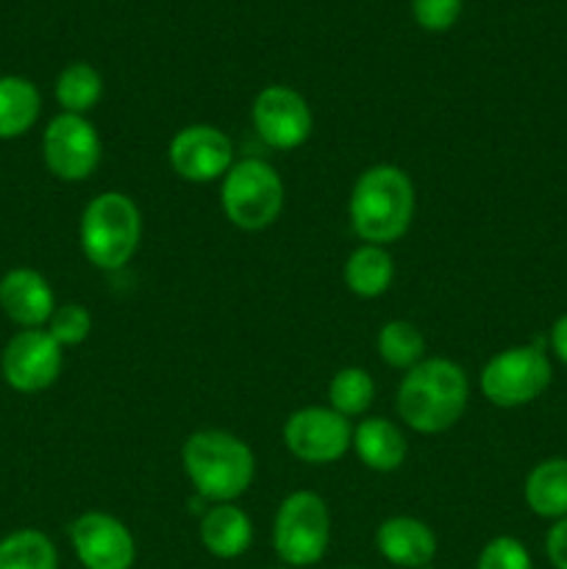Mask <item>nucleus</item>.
Here are the masks:
<instances>
[{"label":"nucleus","mask_w":567,"mask_h":569,"mask_svg":"<svg viewBox=\"0 0 567 569\" xmlns=\"http://www.w3.org/2000/svg\"><path fill=\"white\" fill-rule=\"evenodd\" d=\"M172 172L187 183H215L233 167V142L226 131L206 122L181 128L167 148Z\"/></svg>","instance_id":"obj_12"},{"label":"nucleus","mask_w":567,"mask_h":569,"mask_svg":"<svg viewBox=\"0 0 567 569\" xmlns=\"http://www.w3.org/2000/svg\"><path fill=\"white\" fill-rule=\"evenodd\" d=\"M61 345L48 333V328H28L17 331L9 339L0 356V372L3 381L14 392L37 395L53 387L64 367V353Z\"/></svg>","instance_id":"obj_10"},{"label":"nucleus","mask_w":567,"mask_h":569,"mask_svg":"<svg viewBox=\"0 0 567 569\" xmlns=\"http://www.w3.org/2000/svg\"><path fill=\"white\" fill-rule=\"evenodd\" d=\"M56 103L67 114H83L92 111L103 98V76L87 61H72L56 78Z\"/></svg>","instance_id":"obj_21"},{"label":"nucleus","mask_w":567,"mask_h":569,"mask_svg":"<svg viewBox=\"0 0 567 569\" xmlns=\"http://www.w3.org/2000/svg\"><path fill=\"white\" fill-rule=\"evenodd\" d=\"M342 569H356V567H342Z\"/></svg>","instance_id":"obj_31"},{"label":"nucleus","mask_w":567,"mask_h":569,"mask_svg":"<svg viewBox=\"0 0 567 569\" xmlns=\"http://www.w3.org/2000/svg\"><path fill=\"white\" fill-rule=\"evenodd\" d=\"M200 542L215 559H239L253 545V522L239 506L211 503L200 517Z\"/></svg>","instance_id":"obj_16"},{"label":"nucleus","mask_w":567,"mask_h":569,"mask_svg":"<svg viewBox=\"0 0 567 569\" xmlns=\"http://www.w3.org/2000/svg\"><path fill=\"white\" fill-rule=\"evenodd\" d=\"M189 483L206 503H233L256 478V456L248 442L228 431L203 428L189 433L181 448Z\"/></svg>","instance_id":"obj_3"},{"label":"nucleus","mask_w":567,"mask_h":569,"mask_svg":"<svg viewBox=\"0 0 567 569\" xmlns=\"http://www.w3.org/2000/svg\"><path fill=\"white\" fill-rule=\"evenodd\" d=\"M0 569H59V550L48 533L20 528L0 539Z\"/></svg>","instance_id":"obj_22"},{"label":"nucleus","mask_w":567,"mask_h":569,"mask_svg":"<svg viewBox=\"0 0 567 569\" xmlns=\"http://www.w3.org/2000/svg\"><path fill=\"white\" fill-rule=\"evenodd\" d=\"M272 569H292V567H272Z\"/></svg>","instance_id":"obj_30"},{"label":"nucleus","mask_w":567,"mask_h":569,"mask_svg":"<svg viewBox=\"0 0 567 569\" xmlns=\"http://www.w3.org/2000/svg\"><path fill=\"white\" fill-rule=\"evenodd\" d=\"M354 450L372 472H395L406 461V437L395 422L367 417L354 428Z\"/></svg>","instance_id":"obj_17"},{"label":"nucleus","mask_w":567,"mask_h":569,"mask_svg":"<svg viewBox=\"0 0 567 569\" xmlns=\"http://www.w3.org/2000/svg\"><path fill=\"white\" fill-rule=\"evenodd\" d=\"M526 506L543 520H561L567 517V459L554 456L539 465L526 476L523 487Z\"/></svg>","instance_id":"obj_19"},{"label":"nucleus","mask_w":567,"mask_h":569,"mask_svg":"<svg viewBox=\"0 0 567 569\" xmlns=\"http://www.w3.org/2000/svg\"><path fill=\"white\" fill-rule=\"evenodd\" d=\"M44 167L59 181H87L103 159V139L83 114H56L42 133Z\"/></svg>","instance_id":"obj_8"},{"label":"nucleus","mask_w":567,"mask_h":569,"mask_svg":"<svg viewBox=\"0 0 567 569\" xmlns=\"http://www.w3.org/2000/svg\"><path fill=\"white\" fill-rule=\"evenodd\" d=\"M331 542V511L317 492L287 495L272 520V548L287 567H311Z\"/></svg>","instance_id":"obj_6"},{"label":"nucleus","mask_w":567,"mask_h":569,"mask_svg":"<svg viewBox=\"0 0 567 569\" xmlns=\"http://www.w3.org/2000/svg\"><path fill=\"white\" fill-rule=\"evenodd\" d=\"M342 281L356 298H381L389 292L395 281V261L387 248L381 244H359L354 253L345 259Z\"/></svg>","instance_id":"obj_18"},{"label":"nucleus","mask_w":567,"mask_h":569,"mask_svg":"<svg viewBox=\"0 0 567 569\" xmlns=\"http://www.w3.org/2000/svg\"><path fill=\"white\" fill-rule=\"evenodd\" d=\"M415 209V183L395 164L367 167L350 189V228L365 244L387 248L398 242L411 228Z\"/></svg>","instance_id":"obj_1"},{"label":"nucleus","mask_w":567,"mask_h":569,"mask_svg":"<svg viewBox=\"0 0 567 569\" xmlns=\"http://www.w3.org/2000/svg\"><path fill=\"white\" fill-rule=\"evenodd\" d=\"M378 356L392 370H411L426 359V337L409 320H389L378 331Z\"/></svg>","instance_id":"obj_23"},{"label":"nucleus","mask_w":567,"mask_h":569,"mask_svg":"<svg viewBox=\"0 0 567 569\" xmlns=\"http://www.w3.org/2000/svg\"><path fill=\"white\" fill-rule=\"evenodd\" d=\"M48 333L61 348H76L92 333V315L81 303H61L48 320Z\"/></svg>","instance_id":"obj_25"},{"label":"nucleus","mask_w":567,"mask_h":569,"mask_svg":"<svg viewBox=\"0 0 567 569\" xmlns=\"http://www.w3.org/2000/svg\"><path fill=\"white\" fill-rule=\"evenodd\" d=\"M548 342H550V350H554L556 359L567 367V315H561L559 320L554 322V328H550V333H548Z\"/></svg>","instance_id":"obj_29"},{"label":"nucleus","mask_w":567,"mask_h":569,"mask_svg":"<svg viewBox=\"0 0 567 569\" xmlns=\"http://www.w3.org/2000/svg\"><path fill=\"white\" fill-rule=\"evenodd\" d=\"M465 0H411V17L428 33H445L459 22Z\"/></svg>","instance_id":"obj_27"},{"label":"nucleus","mask_w":567,"mask_h":569,"mask_svg":"<svg viewBox=\"0 0 567 569\" xmlns=\"http://www.w3.org/2000/svg\"><path fill=\"white\" fill-rule=\"evenodd\" d=\"M42 111L37 83L22 76H0V139H17L31 131Z\"/></svg>","instance_id":"obj_20"},{"label":"nucleus","mask_w":567,"mask_h":569,"mask_svg":"<svg viewBox=\"0 0 567 569\" xmlns=\"http://www.w3.org/2000/svg\"><path fill=\"white\" fill-rule=\"evenodd\" d=\"M220 203L239 231H265L284 211V181L265 159H239L226 172Z\"/></svg>","instance_id":"obj_5"},{"label":"nucleus","mask_w":567,"mask_h":569,"mask_svg":"<svg viewBox=\"0 0 567 569\" xmlns=\"http://www.w3.org/2000/svg\"><path fill=\"white\" fill-rule=\"evenodd\" d=\"M376 400V383L365 367H342L328 383V403L342 417H361Z\"/></svg>","instance_id":"obj_24"},{"label":"nucleus","mask_w":567,"mask_h":569,"mask_svg":"<svg viewBox=\"0 0 567 569\" xmlns=\"http://www.w3.org/2000/svg\"><path fill=\"white\" fill-rule=\"evenodd\" d=\"M545 553L554 569H567V517L556 520L545 537Z\"/></svg>","instance_id":"obj_28"},{"label":"nucleus","mask_w":567,"mask_h":569,"mask_svg":"<svg viewBox=\"0 0 567 569\" xmlns=\"http://www.w3.org/2000/svg\"><path fill=\"white\" fill-rule=\"evenodd\" d=\"M554 367L539 342L515 345L484 365L481 392L498 409H520L534 403L550 387Z\"/></svg>","instance_id":"obj_7"},{"label":"nucleus","mask_w":567,"mask_h":569,"mask_svg":"<svg viewBox=\"0 0 567 569\" xmlns=\"http://www.w3.org/2000/svg\"><path fill=\"white\" fill-rule=\"evenodd\" d=\"M253 131L267 148L295 150L311 137V109L304 94L284 83H270L261 89L250 106Z\"/></svg>","instance_id":"obj_11"},{"label":"nucleus","mask_w":567,"mask_h":569,"mask_svg":"<svg viewBox=\"0 0 567 569\" xmlns=\"http://www.w3.org/2000/svg\"><path fill=\"white\" fill-rule=\"evenodd\" d=\"M476 569H534V561L520 539L495 537L478 553Z\"/></svg>","instance_id":"obj_26"},{"label":"nucleus","mask_w":567,"mask_h":569,"mask_svg":"<svg viewBox=\"0 0 567 569\" xmlns=\"http://www.w3.org/2000/svg\"><path fill=\"white\" fill-rule=\"evenodd\" d=\"M78 239L89 264L98 270H122L142 242V214L126 192H100L83 206Z\"/></svg>","instance_id":"obj_4"},{"label":"nucleus","mask_w":567,"mask_h":569,"mask_svg":"<svg viewBox=\"0 0 567 569\" xmlns=\"http://www.w3.org/2000/svg\"><path fill=\"white\" fill-rule=\"evenodd\" d=\"M70 545L83 569H131L137 542L128 526L106 511H83L70 526Z\"/></svg>","instance_id":"obj_13"},{"label":"nucleus","mask_w":567,"mask_h":569,"mask_svg":"<svg viewBox=\"0 0 567 569\" xmlns=\"http://www.w3.org/2000/svg\"><path fill=\"white\" fill-rule=\"evenodd\" d=\"M467 400H470L467 372L456 361L437 356L406 370L395 409L411 431L431 437L448 431L461 420Z\"/></svg>","instance_id":"obj_2"},{"label":"nucleus","mask_w":567,"mask_h":569,"mask_svg":"<svg viewBox=\"0 0 567 569\" xmlns=\"http://www.w3.org/2000/svg\"><path fill=\"white\" fill-rule=\"evenodd\" d=\"M376 548L389 565L400 569H422L437 559V533L409 515L389 517L378 526Z\"/></svg>","instance_id":"obj_15"},{"label":"nucleus","mask_w":567,"mask_h":569,"mask_svg":"<svg viewBox=\"0 0 567 569\" xmlns=\"http://www.w3.org/2000/svg\"><path fill=\"white\" fill-rule=\"evenodd\" d=\"M284 445L306 465H334L354 448V428L331 406H306L284 422Z\"/></svg>","instance_id":"obj_9"},{"label":"nucleus","mask_w":567,"mask_h":569,"mask_svg":"<svg viewBox=\"0 0 567 569\" xmlns=\"http://www.w3.org/2000/svg\"><path fill=\"white\" fill-rule=\"evenodd\" d=\"M0 309L22 331L44 328L56 311V295L42 272L31 267H14L0 278Z\"/></svg>","instance_id":"obj_14"}]
</instances>
